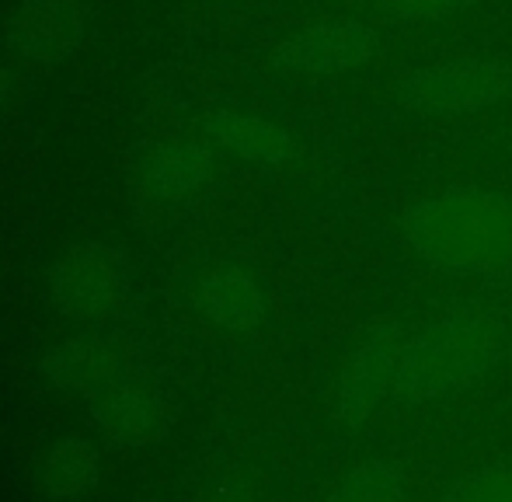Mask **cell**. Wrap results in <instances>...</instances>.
Masks as SVG:
<instances>
[{"mask_svg":"<svg viewBox=\"0 0 512 502\" xmlns=\"http://www.w3.org/2000/svg\"><path fill=\"white\" fill-rule=\"evenodd\" d=\"M432 255L457 265H492L512 251V210L495 199H450L425 213Z\"/></svg>","mask_w":512,"mask_h":502,"instance_id":"1","label":"cell"},{"mask_svg":"<svg viewBox=\"0 0 512 502\" xmlns=\"http://www.w3.org/2000/svg\"><path fill=\"white\" fill-rule=\"evenodd\" d=\"M471 502H512V471L481 485V489L471 496Z\"/></svg>","mask_w":512,"mask_h":502,"instance_id":"2","label":"cell"}]
</instances>
